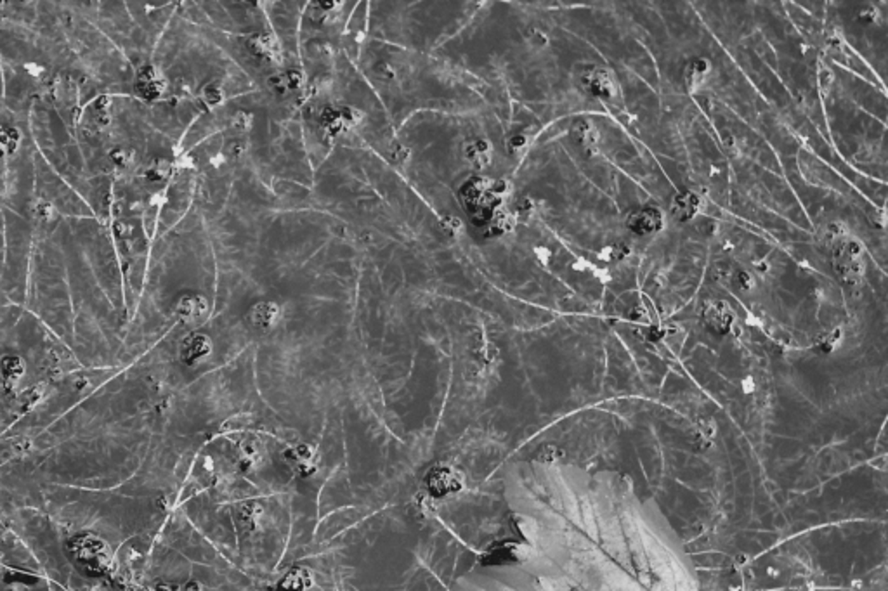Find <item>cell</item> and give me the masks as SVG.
Wrapping results in <instances>:
<instances>
[{
  "instance_id": "cell-8",
  "label": "cell",
  "mask_w": 888,
  "mask_h": 591,
  "mask_svg": "<svg viewBox=\"0 0 888 591\" xmlns=\"http://www.w3.org/2000/svg\"><path fill=\"white\" fill-rule=\"evenodd\" d=\"M35 213H54L64 218L94 217L84 198L49 167L39 151L35 155Z\"/></svg>"
},
{
  "instance_id": "cell-12",
  "label": "cell",
  "mask_w": 888,
  "mask_h": 591,
  "mask_svg": "<svg viewBox=\"0 0 888 591\" xmlns=\"http://www.w3.org/2000/svg\"><path fill=\"white\" fill-rule=\"evenodd\" d=\"M700 208H701L700 194L691 191V189H685V191L677 193L675 196L672 198V205H670L672 216L677 222L692 221V218L697 216V212H700Z\"/></svg>"
},
{
  "instance_id": "cell-22",
  "label": "cell",
  "mask_w": 888,
  "mask_h": 591,
  "mask_svg": "<svg viewBox=\"0 0 888 591\" xmlns=\"http://www.w3.org/2000/svg\"><path fill=\"white\" fill-rule=\"evenodd\" d=\"M822 75H824V76H822V79L819 80V85H821V87L824 89V91H827V89L831 87V84H833V79H831V73L827 71V70L822 71Z\"/></svg>"
},
{
  "instance_id": "cell-17",
  "label": "cell",
  "mask_w": 888,
  "mask_h": 591,
  "mask_svg": "<svg viewBox=\"0 0 888 591\" xmlns=\"http://www.w3.org/2000/svg\"><path fill=\"white\" fill-rule=\"evenodd\" d=\"M526 40L530 42V46L533 49H538V51L540 49L548 47V44H550V36H548L547 31L538 26L530 28V31L526 34Z\"/></svg>"
},
{
  "instance_id": "cell-23",
  "label": "cell",
  "mask_w": 888,
  "mask_h": 591,
  "mask_svg": "<svg viewBox=\"0 0 888 591\" xmlns=\"http://www.w3.org/2000/svg\"><path fill=\"white\" fill-rule=\"evenodd\" d=\"M725 319H727V315H725V313H722L720 309H717L715 313L712 314V321H715V323H724Z\"/></svg>"
},
{
  "instance_id": "cell-16",
  "label": "cell",
  "mask_w": 888,
  "mask_h": 591,
  "mask_svg": "<svg viewBox=\"0 0 888 591\" xmlns=\"http://www.w3.org/2000/svg\"><path fill=\"white\" fill-rule=\"evenodd\" d=\"M465 156L470 165H474V167H478V168H484L491 163V158H493V148H491V144L488 143V141L474 139L472 143L467 144Z\"/></svg>"
},
{
  "instance_id": "cell-21",
  "label": "cell",
  "mask_w": 888,
  "mask_h": 591,
  "mask_svg": "<svg viewBox=\"0 0 888 591\" xmlns=\"http://www.w3.org/2000/svg\"><path fill=\"white\" fill-rule=\"evenodd\" d=\"M4 179H6V149H0V201L4 196Z\"/></svg>"
},
{
  "instance_id": "cell-2",
  "label": "cell",
  "mask_w": 888,
  "mask_h": 591,
  "mask_svg": "<svg viewBox=\"0 0 888 591\" xmlns=\"http://www.w3.org/2000/svg\"><path fill=\"white\" fill-rule=\"evenodd\" d=\"M76 143L94 177H139L172 160L167 137L149 121L146 103L134 96H99L80 113Z\"/></svg>"
},
{
  "instance_id": "cell-3",
  "label": "cell",
  "mask_w": 888,
  "mask_h": 591,
  "mask_svg": "<svg viewBox=\"0 0 888 591\" xmlns=\"http://www.w3.org/2000/svg\"><path fill=\"white\" fill-rule=\"evenodd\" d=\"M35 148L49 167L70 184L103 224L111 216V179L94 177L89 172L76 137L68 131L56 109L46 101H35L28 118Z\"/></svg>"
},
{
  "instance_id": "cell-18",
  "label": "cell",
  "mask_w": 888,
  "mask_h": 591,
  "mask_svg": "<svg viewBox=\"0 0 888 591\" xmlns=\"http://www.w3.org/2000/svg\"><path fill=\"white\" fill-rule=\"evenodd\" d=\"M628 252H630L628 245H625V243H616V245H611L602 250V257L605 258V261H621L623 257H627Z\"/></svg>"
},
{
  "instance_id": "cell-19",
  "label": "cell",
  "mask_w": 888,
  "mask_h": 591,
  "mask_svg": "<svg viewBox=\"0 0 888 591\" xmlns=\"http://www.w3.org/2000/svg\"><path fill=\"white\" fill-rule=\"evenodd\" d=\"M528 144H530V137H528L524 132H520V133H514V136L508 139L507 146L510 153H520L528 148Z\"/></svg>"
},
{
  "instance_id": "cell-5",
  "label": "cell",
  "mask_w": 888,
  "mask_h": 591,
  "mask_svg": "<svg viewBox=\"0 0 888 591\" xmlns=\"http://www.w3.org/2000/svg\"><path fill=\"white\" fill-rule=\"evenodd\" d=\"M75 9L94 24L125 56L134 71L151 63L156 42L134 21L125 2H74Z\"/></svg>"
},
{
  "instance_id": "cell-13",
  "label": "cell",
  "mask_w": 888,
  "mask_h": 591,
  "mask_svg": "<svg viewBox=\"0 0 888 591\" xmlns=\"http://www.w3.org/2000/svg\"><path fill=\"white\" fill-rule=\"evenodd\" d=\"M850 236V231L845 224H842V222H827L826 226H822L817 231L815 240H817L821 248L827 250V252H837L839 246L849 240Z\"/></svg>"
},
{
  "instance_id": "cell-4",
  "label": "cell",
  "mask_w": 888,
  "mask_h": 591,
  "mask_svg": "<svg viewBox=\"0 0 888 591\" xmlns=\"http://www.w3.org/2000/svg\"><path fill=\"white\" fill-rule=\"evenodd\" d=\"M61 24L80 66L94 84L110 96H134L136 71L125 56L87 18L74 2H59Z\"/></svg>"
},
{
  "instance_id": "cell-7",
  "label": "cell",
  "mask_w": 888,
  "mask_h": 591,
  "mask_svg": "<svg viewBox=\"0 0 888 591\" xmlns=\"http://www.w3.org/2000/svg\"><path fill=\"white\" fill-rule=\"evenodd\" d=\"M6 221V248L0 291L14 305H25L28 269L34 248V228L28 221L4 206Z\"/></svg>"
},
{
  "instance_id": "cell-9",
  "label": "cell",
  "mask_w": 888,
  "mask_h": 591,
  "mask_svg": "<svg viewBox=\"0 0 888 591\" xmlns=\"http://www.w3.org/2000/svg\"><path fill=\"white\" fill-rule=\"evenodd\" d=\"M575 82L580 87V91L587 92L593 97H599V99L611 101L617 94V85L612 79V73L605 70V68H578V71L575 73Z\"/></svg>"
},
{
  "instance_id": "cell-14",
  "label": "cell",
  "mask_w": 888,
  "mask_h": 591,
  "mask_svg": "<svg viewBox=\"0 0 888 591\" xmlns=\"http://www.w3.org/2000/svg\"><path fill=\"white\" fill-rule=\"evenodd\" d=\"M571 133H572V137H575L576 143L583 148L585 153H588V155H595L597 149H599L600 136H599V128L595 127L593 121H590L588 118L576 120L571 127Z\"/></svg>"
},
{
  "instance_id": "cell-20",
  "label": "cell",
  "mask_w": 888,
  "mask_h": 591,
  "mask_svg": "<svg viewBox=\"0 0 888 591\" xmlns=\"http://www.w3.org/2000/svg\"><path fill=\"white\" fill-rule=\"evenodd\" d=\"M4 248H6V221H4V205L0 203V278L4 269Z\"/></svg>"
},
{
  "instance_id": "cell-6",
  "label": "cell",
  "mask_w": 888,
  "mask_h": 591,
  "mask_svg": "<svg viewBox=\"0 0 888 591\" xmlns=\"http://www.w3.org/2000/svg\"><path fill=\"white\" fill-rule=\"evenodd\" d=\"M9 133L6 149V179L2 203L30 222L35 210V148L30 127L16 128Z\"/></svg>"
},
{
  "instance_id": "cell-15",
  "label": "cell",
  "mask_w": 888,
  "mask_h": 591,
  "mask_svg": "<svg viewBox=\"0 0 888 591\" xmlns=\"http://www.w3.org/2000/svg\"><path fill=\"white\" fill-rule=\"evenodd\" d=\"M710 73H712V63H710L708 59L697 58V59L691 61V63L687 64V68H685V73H684V82H685V87H687V91L691 92V94H696V92L706 84Z\"/></svg>"
},
{
  "instance_id": "cell-11",
  "label": "cell",
  "mask_w": 888,
  "mask_h": 591,
  "mask_svg": "<svg viewBox=\"0 0 888 591\" xmlns=\"http://www.w3.org/2000/svg\"><path fill=\"white\" fill-rule=\"evenodd\" d=\"M665 226V217L656 206H645L628 217L627 228L639 236H651L660 233Z\"/></svg>"
},
{
  "instance_id": "cell-1",
  "label": "cell",
  "mask_w": 888,
  "mask_h": 591,
  "mask_svg": "<svg viewBox=\"0 0 888 591\" xmlns=\"http://www.w3.org/2000/svg\"><path fill=\"white\" fill-rule=\"evenodd\" d=\"M507 497L524 537L519 564L548 591H700L663 510L621 473L518 461Z\"/></svg>"
},
{
  "instance_id": "cell-10",
  "label": "cell",
  "mask_w": 888,
  "mask_h": 591,
  "mask_svg": "<svg viewBox=\"0 0 888 591\" xmlns=\"http://www.w3.org/2000/svg\"><path fill=\"white\" fill-rule=\"evenodd\" d=\"M834 255V267L843 278L857 279L861 278L864 271V245L857 238L850 236L849 240L843 243L842 246L833 252Z\"/></svg>"
}]
</instances>
